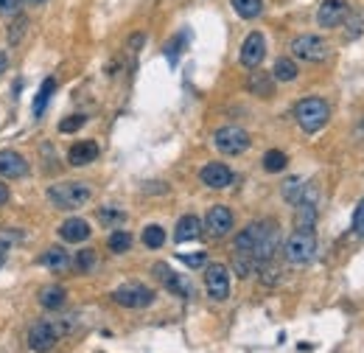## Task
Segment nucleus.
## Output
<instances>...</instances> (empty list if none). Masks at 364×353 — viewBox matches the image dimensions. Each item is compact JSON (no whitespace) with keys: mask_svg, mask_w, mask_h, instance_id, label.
<instances>
[{"mask_svg":"<svg viewBox=\"0 0 364 353\" xmlns=\"http://www.w3.org/2000/svg\"><path fill=\"white\" fill-rule=\"evenodd\" d=\"M353 233H358V236H364V199L356 205V210H353Z\"/></svg>","mask_w":364,"mask_h":353,"instance_id":"obj_34","label":"nucleus"},{"mask_svg":"<svg viewBox=\"0 0 364 353\" xmlns=\"http://www.w3.org/2000/svg\"><path fill=\"white\" fill-rule=\"evenodd\" d=\"M247 90L252 96H261V98H269L275 93V79L266 74V70H252L250 79H247Z\"/></svg>","mask_w":364,"mask_h":353,"instance_id":"obj_19","label":"nucleus"},{"mask_svg":"<svg viewBox=\"0 0 364 353\" xmlns=\"http://www.w3.org/2000/svg\"><path fill=\"white\" fill-rule=\"evenodd\" d=\"M64 300H67V292H64L62 286H45V289L40 292V306H42V309H48V311L62 309V306H64Z\"/></svg>","mask_w":364,"mask_h":353,"instance_id":"obj_22","label":"nucleus"},{"mask_svg":"<svg viewBox=\"0 0 364 353\" xmlns=\"http://www.w3.org/2000/svg\"><path fill=\"white\" fill-rule=\"evenodd\" d=\"M26 3H31V6H42V3H48V0H26Z\"/></svg>","mask_w":364,"mask_h":353,"instance_id":"obj_39","label":"nucleus"},{"mask_svg":"<svg viewBox=\"0 0 364 353\" xmlns=\"http://www.w3.org/2000/svg\"><path fill=\"white\" fill-rule=\"evenodd\" d=\"M98 222L104 227H121L126 222V210H121L115 205H104V207H98Z\"/></svg>","mask_w":364,"mask_h":353,"instance_id":"obj_24","label":"nucleus"},{"mask_svg":"<svg viewBox=\"0 0 364 353\" xmlns=\"http://www.w3.org/2000/svg\"><path fill=\"white\" fill-rule=\"evenodd\" d=\"M202 236V222L196 219V216H182L180 222H177V230H174V241L177 244H185V241H196Z\"/></svg>","mask_w":364,"mask_h":353,"instance_id":"obj_20","label":"nucleus"},{"mask_svg":"<svg viewBox=\"0 0 364 353\" xmlns=\"http://www.w3.org/2000/svg\"><path fill=\"white\" fill-rule=\"evenodd\" d=\"M9 202V188H6V182H0V207H3Z\"/></svg>","mask_w":364,"mask_h":353,"instance_id":"obj_37","label":"nucleus"},{"mask_svg":"<svg viewBox=\"0 0 364 353\" xmlns=\"http://www.w3.org/2000/svg\"><path fill=\"white\" fill-rule=\"evenodd\" d=\"M93 160H98V146L93 140H82V144H73L67 152V163L70 166H90Z\"/></svg>","mask_w":364,"mask_h":353,"instance_id":"obj_18","label":"nucleus"},{"mask_svg":"<svg viewBox=\"0 0 364 353\" xmlns=\"http://www.w3.org/2000/svg\"><path fill=\"white\" fill-rule=\"evenodd\" d=\"M263 56H266V40H263L261 31H252L241 45V64L244 67H258L263 62Z\"/></svg>","mask_w":364,"mask_h":353,"instance_id":"obj_12","label":"nucleus"},{"mask_svg":"<svg viewBox=\"0 0 364 353\" xmlns=\"http://www.w3.org/2000/svg\"><path fill=\"white\" fill-rule=\"evenodd\" d=\"M28 174V160L20 155V152H12V149H3L0 152V177L6 180H20Z\"/></svg>","mask_w":364,"mask_h":353,"instance_id":"obj_14","label":"nucleus"},{"mask_svg":"<svg viewBox=\"0 0 364 353\" xmlns=\"http://www.w3.org/2000/svg\"><path fill=\"white\" fill-rule=\"evenodd\" d=\"M213 144H216V149L222 155L236 157V155H244L250 149L252 140H250V135L241 126H222V129L213 132Z\"/></svg>","mask_w":364,"mask_h":353,"instance_id":"obj_5","label":"nucleus"},{"mask_svg":"<svg viewBox=\"0 0 364 353\" xmlns=\"http://www.w3.org/2000/svg\"><path fill=\"white\" fill-rule=\"evenodd\" d=\"M272 79H277V82H295V79H297V64H295V59L280 56V59L275 62Z\"/></svg>","mask_w":364,"mask_h":353,"instance_id":"obj_23","label":"nucleus"},{"mask_svg":"<svg viewBox=\"0 0 364 353\" xmlns=\"http://www.w3.org/2000/svg\"><path fill=\"white\" fill-rule=\"evenodd\" d=\"M230 3H233L236 15L244 17V20H252L263 12V0H230Z\"/></svg>","mask_w":364,"mask_h":353,"instance_id":"obj_26","label":"nucleus"},{"mask_svg":"<svg viewBox=\"0 0 364 353\" xmlns=\"http://www.w3.org/2000/svg\"><path fill=\"white\" fill-rule=\"evenodd\" d=\"M87 123V115H70V118H64L62 123H59V132H76V129H82Z\"/></svg>","mask_w":364,"mask_h":353,"instance_id":"obj_32","label":"nucleus"},{"mask_svg":"<svg viewBox=\"0 0 364 353\" xmlns=\"http://www.w3.org/2000/svg\"><path fill=\"white\" fill-rule=\"evenodd\" d=\"M110 250H112L115 255L129 252V250H132V236H129L126 230H115V233L110 236Z\"/></svg>","mask_w":364,"mask_h":353,"instance_id":"obj_30","label":"nucleus"},{"mask_svg":"<svg viewBox=\"0 0 364 353\" xmlns=\"http://www.w3.org/2000/svg\"><path fill=\"white\" fill-rule=\"evenodd\" d=\"M73 264H76L79 272H93L96 269V250H79V255Z\"/></svg>","mask_w":364,"mask_h":353,"instance_id":"obj_31","label":"nucleus"},{"mask_svg":"<svg viewBox=\"0 0 364 353\" xmlns=\"http://www.w3.org/2000/svg\"><path fill=\"white\" fill-rule=\"evenodd\" d=\"M20 15V0H0V17H17Z\"/></svg>","mask_w":364,"mask_h":353,"instance_id":"obj_33","label":"nucleus"},{"mask_svg":"<svg viewBox=\"0 0 364 353\" xmlns=\"http://www.w3.org/2000/svg\"><path fill=\"white\" fill-rule=\"evenodd\" d=\"M90 199H93V191H90V185H85V182L67 180V182H53V185L48 188V202H51L56 210H79V207H85Z\"/></svg>","mask_w":364,"mask_h":353,"instance_id":"obj_1","label":"nucleus"},{"mask_svg":"<svg viewBox=\"0 0 364 353\" xmlns=\"http://www.w3.org/2000/svg\"><path fill=\"white\" fill-rule=\"evenodd\" d=\"M205 286H207V295L213 300H227L230 298V272L225 264H210L205 269Z\"/></svg>","mask_w":364,"mask_h":353,"instance_id":"obj_9","label":"nucleus"},{"mask_svg":"<svg viewBox=\"0 0 364 353\" xmlns=\"http://www.w3.org/2000/svg\"><path fill=\"white\" fill-rule=\"evenodd\" d=\"M345 17H347V3H345V0H322V3H320L317 23L322 28H336V26H342Z\"/></svg>","mask_w":364,"mask_h":353,"instance_id":"obj_13","label":"nucleus"},{"mask_svg":"<svg viewBox=\"0 0 364 353\" xmlns=\"http://www.w3.org/2000/svg\"><path fill=\"white\" fill-rule=\"evenodd\" d=\"M280 247V233H277V225L275 222H258V239H255V247H252V261L255 266H266L275 255V250Z\"/></svg>","mask_w":364,"mask_h":353,"instance_id":"obj_4","label":"nucleus"},{"mask_svg":"<svg viewBox=\"0 0 364 353\" xmlns=\"http://www.w3.org/2000/svg\"><path fill=\"white\" fill-rule=\"evenodd\" d=\"M9 241H12V233H0V266L6 264V258H9Z\"/></svg>","mask_w":364,"mask_h":353,"instance_id":"obj_35","label":"nucleus"},{"mask_svg":"<svg viewBox=\"0 0 364 353\" xmlns=\"http://www.w3.org/2000/svg\"><path fill=\"white\" fill-rule=\"evenodd\" d=\"M143 244L149 247V250H160L166 244V230L160 225H149L143 230Z\"/></svg>","mask_w":364,"mask_h":353,"instance_id":"obj_28","label":"nucleus"},{"mask_svg":"<svg viewBox=\"0 0 364 353\" xmlns=\"http://www.w3.org/2000/svg\"><path fill=\"white\" fill-rule=\"evenodd\" d=\"M328 118H331V107H328V101H322V98H303V101H297L295 104V121L300 123V129L303 132H320L325 123H328Z\"/></svg>","mask_w":364,"mask_h":353,"instance_id":"obj_3","label":"nucleus"},{"mask_svg":"<svg viewBox=\"0 0 364 353\" xmlns=\"http://www.w3.org/2000/svg\"><path fill=\"white\" fill-rule=\"evenodd\" d=\"M303 193H306V182H303L300 177H288V180L283 182V199H286V202L297 205V202L303 199Z\"/></svg>","mask_w":364,"mask_h":353,"instance_id":"obj_27","label":"nucleus"},{"mask_svg":"<svg viewBox=\"0 0 364 353\" xmlns=\"http://www.w3.org/2000/svg\"><path fill=\"white\" fill-rule=\"evenodd\" d=\"M180 261L188 264V266H202V264H205V252H196V255H180Z\"/></svg>","mask_w":364,"mask_h":353,"instance_id":"obj_36","label":"nucleus"},{"mask_svg":"<svg viewBox=\"0 0 364 353\" xmlns=\"http://www.w3.org/2000/svg\"><path fill=\"white\" fill-rule=\"evenodd\" d=\"M233 225H236L233 210L225 207V205H216V207L207 210V216H205V225H202V227H205L207 236H213V239H225V236L233 230Z\"/></svg>","mask_w":364,"mask_h":353,"instance_id":"obj_10","label":"nucleus"},{"mask_svg":"<svg viewBox=\"0 0 364 353\" xmlns=\"http://www.w3.org/2000/svg\"><path fill=\"white\" fill-rule=\"evenodd\" d=\"M53 90H56V82H53V79H45V82H42V87L37 90V98H34V104H31V110H34V118H42V112H45V107H48V101H51Z\"/></svg>","mask_w":364,"mask_h":353,"instance_id":"obj_25","label":"nucleus"},{"mask_svg":"<svg viewBox=\"0 0 364 353\" xmlns=\"http://www.w3.org/2000/svg\"><path fill=\"white\" fill-rule=\"evenodd\" d=\"M286 163H288V157H286L280 149H272V152H266V155H263V169H266L269 174L283 171V169H286Z\"/></svg>","mask_w":364,"mask_h":353,"instance_id":"obj_29","label":"nucleus"},{"mask_svg":"<svg viewBox=\"0 0 364 353\" xmlns=\"http://www.w3.org/2000/svg\"><path fill=\"white\" fill-rule=\"evenodd\" d=\"M155 275H157V280H160V284H163L171 295H180V298H191V295H193V284H191L185 275L174 272L168 264H155Z\"/></svg>","mask_w":364,"mask_h":353,"instance_id":"obj_11","label":"nucleus"},{"mask_svg":"<svg viewBox=\"0 0 364 353\" xmlns=\"http://www.w3.org/2000/svg\"><path fill=\"white\" fill-rule=\"evenodd\" d=\"M291 53H295L297 59H303V62H322V59H328L331 48H328V42L322 37L300 34V37L291 40Z\"/></svg>","mask_w":364,"mask_h":353,"instance_id":"obj_6","label":"nucleus"},{"mask_svg":"<svg viewBox=\"0 0 364 353\" xmlns=\"http://www.w3.org/2000/svg\"><path fill=\"white\" fill-rule=\"evenodd\" d=\"M314 222H317V193H314V188L306 185L303 199L295 205V225L297 227H314Z\"/></svg>","mask_w":364,"mask_h":353,"instance_id":"obj_15","label":"nucleus"},{"mask_svg":"<svg viewBox=\"0 0 364 353\" xmlns=\"http://www.w3.org/2000/svg\"><path fill=\"white\" fill-rule=\"evenodd\" d=\"M40 264H42V266H48L51 272H67L73 261H70L67 250H62V247H51V250L40 258Z\"/></svg>","mask_w":364,"mask_h":353,"instance_id":"obj_21","label":"nucleus"},{"mask_svg":"<svg viewBox=\"0 0 364 353\" xmlns=\"http://www.w3.org/2000/svg\"><path fill=\"white\" fill-rule=\"evenodd\" d=\"M59 339H62V336H59V331H56V325H53L51 320H40V322H34L31 331H28V347H31L34 353H51Z\"/></svg>","mask_w":364,"mask_h":353,"instance_id":"obj_8","label":"nucleus"},{"mask_svg":"<svg viewBox=\"0 0 364 353\" xmlns=\"http://www.w3.org/2000/svg\"><path fill=\"white\" fill-rule=\"evenodd\" d=\"M112 300L123 309H146L155 303V292L143 284H126V286H118L112 292Z\"/></svg>","mask_w":364,"mask_h":353,"instance_id":"obj_7","label":"nucleus"},{"mask_svg":"<svg viewBox=\"0 0 364 353\" xmlns=\"http://www.w3.org/2000/svg\"><path fill=\"white\" fill-rule=\"evenodd\" d=\"M6 70H9V56H6L3 51H0V76H3Z\"/></svg>","mask_w":364,"mask_h":353,"instance_id":"obj_38","label":"nucleus"},{"mask_svg":"<svg viewBox=\"0 0 364 353\" xmlns=\"http://www.w3.org/2000/svg\"><path fill=\"white\" fill-rule=\"evenodd\" d=\"M59 236H62V241H67V244H79V241H87L90 239V225L85 222V219H67V222H62V227H59Z\"/></svg>","mask_w":364,"mask_h":353,"instance_id":"obj_17","label":"nucleus"},{"mask_svg":"<svg viewBox=\"0 0 364 353\" xmlns=\"http://www.w3.org/2000/svg\"><path fill=\"white\" fill-rule=\"evenodd\" d=\"M317 252V236H314V227H297L295 233H291L283 244V255L288 264H295V266H306L311 264Z\"/></svg>","mask_w":364,"mask_h":353,"instance_id":"obj_2","label":"nucleus"},{"mask_svg":"<svg viewBox=\"0 0 364 353\" xmlns=\"http://www.w3.org/2000/svg\"><path fill=\"white\" fill-rule=\"evenodd\" d=\"M199 180L207 185V188H227V185H233V171L225 166V163H207L202 171H199Z\"/></svg>","mask_w":364,"mask_h":353,"instance_id":"obj_16","label":"nucleus"}]
</instances>
